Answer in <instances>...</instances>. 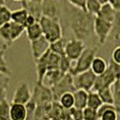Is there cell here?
Returning <instances> with one entry per match:
<instances>
[{"label": "cell", "mask_w": 120, "mask_h": 120, "mask_svg": "<svg viewBox=\"0 0 120 120\" xmlns=\"http://www.w3.org/2000/svg\"><path fill=\"white\" fill-rule=\"evenodd\" d=\"M106 3H109L116 12H120V0H106Z\"/></svg>", "instance_id": "74e56055"}, {"label": "cell", "mask_w": 120, "mask_h": 120, "mask_svg": "<svg viewBox=\"0 0 120 120\" xmlns=\"http://www.w3.org/2000/svg\"><path fill=\"white\" fill-rule=\"evenodd\" d=\"M37 22H38V21L36 20L33 16H31V15H29V16H28V18H27V20H26V22H25V23H24V28H26V27H28V26H30V25H31V24H33V23H35Z\"/></svg>", "instance_id": "f35d334b"}, {"label": "cell", "mask_w": 120, "mask_h": 120, "mask_svg": "<svg viewBox=\"0 0 120 120\" xmlns=\"http://www.w3.org/2000/svg\"><path fill=\"white\" fill-rule=\"evenodd\" d=\"M111 28L112 22L95 16L93 24V33L95 34L100 45H103L106 43L111 31Z\"/></svg>", "instance_id": "ba28073f"}, {"label": "cell", "mask_w": 120, "mask_h": 120, "mask_svg": "<svg viewBox=\"0 0 120 120\" xmlns=\"http://www.w3.org/2000/svg\"><path fill=\"white\" fill-rule=\"evenodd\" d=\"M101 5L102 4L99 0H86L85 9L88 14L96 16L99 14L100 8H101Z\"/></svg>", "instance_id": "4316f807"}, {"label": "cell", "mask_w": 120, "mask_h": 120, "mask_svg": "<svg viewBox=\"0 0 120 120\" xmlns=\"http://www.w3.org/2000/svg\"><path fill=\"white\" fill-rule=\"evenodd\" d=\"M30 100L37 106L49 104L54 101L51 89L38 82H36L35 85L33 87V90L31 91Z\"/></svg>", "instance_id": "5b68a950"}, {"label": "cell", "mask_w": 120, "mask_h": 120, "mask_svg": "<svg viewBox=\"0 0 120 120\" xmlns=\"http://www.w3.org/2000/svg\"><path fill=\"white\" fill-rule=\"evenodd\" d=\"M65 1H67L69 5L75 8H78V9L86 12V9H85L86 0H65Z\"/></svg>", "instance_id": "e575fe53"}, {"label": "cell", "mask_w": 120, "mask_h": 120, "mask_svg": "<svg viewBox=\"0 0 120 120\" xmlns=\"http://www.w3.org/2000/svg\"><path fill=\"white\" fill-rule=\"evenodd\" d=\"M14 1H15V2H22L23 0H14Z\"/></svg>", "instance_id": "b9f144b4"}, {"label": "cell", "mask_w": 120, "mask_h": 120, "mask_svg": "<svg viewBox=\"0 0 120 120\" xmlns=\"http://www.w3.org/2000/svg\"><path fill=\"white\" fill-rule=\"evenodd\" d=\"M25 31V28L22 25L8 22L0 27V38L4 40L6 47L17 40Z\"/></svg>", "instance_id": "277c9868"}, {"label": "cell", "mask_w": 120, "mask_h": 120, "mask_svg": "<svg viewBox=\"0 0 120 120\" xmlns=\"http://www.w3.org/2000/svg\"><path fill=\"white\" fill-rule=\"evenodd\" d=\"M28 16H29L28 12L25 10L24 8L22 7L20 9L13 11L11 13V22L24 27V23L28 18Z\"/></svg>", "instance_id": "44dd1931"}, {"label": "cell", "mask_w": 120, "mask_h": 120, "mask_svg": "<svg viewBox=\"0 0 120 120\" xmlns=\"http://www.w3.org/2000/svg\"><path fill=\"white\" fill-rule=\"evenodd\" d=\"M64 76V75L60 72L58 69H54V70H49L46 75H44L41 83L44 84L45 86L51 88L58 82V81Z\"/></svg>", "instance_id": "ac0fdd59"}, {"label": "cell", "mask_w": 120, "mask_h": 120, "mask_svg": "<svg viewBox=\"0 0 120 120\" xmlns=\"http://www.w3.org/2000/svg\"><path fill=\"white\" fill-rule=\"evenodd\" d=\"M82 115H83V120H99V115L97 110L85 108L82 109Z\"/></svg>", "instance_id": "836d02e7"}, {"label": "cell", "mask_w": 120, "mask_h": 120, "mask_svg": "<svg viewBox=\"0 0 120 120\" xmlns=\"http://www.w3.org/2000/svg\"><path fill=\"white\" fill-rule=\"evenodd\" d=\"M0 120H10V103L7 100L0 102Z\"/></svg>", "instance_id": "1f68e13d"}, {"label": "cell", "mask_w": 120, "mask_h": 120, "mask_svg": "<svg viewBox=\"0 0 120 120\" xmlns=\"http://www.w3.org/2000/svg\"><path fill=\"white\" fill-rule=\"evenodd\" d=\"M95 80L96 75L90 69L73 76V83L75 90H83L87 92L92 90Z\"/></svg>", "instance_id": "52a82bcc"}, {"label": "cell", "mask_w": 120, "mask_h": 120, "mask_svg": "<svg viewBox=\"0 0 120 120\" xmlns=\"http://www.w3.org/2000/svg\"><path fill=\"white\" fill-rule=\"evenodd\" d=\"M116 12L113 7L109 4V3H105L101 5V8H100L99 14L96 15L98 17H100L103 20H106L108 22H113L114 21V18H115L116 15Z\"/></svg>", "instance_id": "ffe728a7"}, {"label": "cell", "mask_w": 120, "mask_h": 120, "mask_svg": "<svg viewBox=\"0 0 120 120\" xmlns=\"http://www.w3.org/2000/svg\"><path fill=\"white\" fill-rule=\"evenodd\" d=\"M111 60L116 64L120 65V47H115V49L112 51V55H111Z\"/></svg>", "instance_id": "8d00e7d4"}, {"label": "cell", "mask_w": 120, "mask_h": 120, "mask_svg": "<svg viewBox=\"0 0 120 120\" xmlns=\"http://www.w3.org/2000/svg\"><path fill=\"white\" fill-rule=\"evenodd\" d=\"M111 90L113 92L114 103L113 106L115 108L116 113L120 116V82L116 81L114 84L111 86Z\"/></svg>", "instance_id": "484cf974"}, {"label": "cell", "mask_w": 120, "mask_h": 120, "mask_svg": "<svg viewBox=\"0 0 120 120\" xmlns=\"http://www.w3.org/2000/svg\"><path fill=\"white\" fill-rule=\"evenodd\" d=\"M69 113H70L72 120H83V115H82V109H77L73 108L69 110Z\"/></svg>", "instance_id": "d590c367"}, {"label": "cell", "mask_w": 120, "mask_h": 120, "mask_svg": "<svg viewBox=\"0 0 120 120\" xmlns=\"http://www.w3.org/2000/svg\"><path fill=\"white\" fill-rule=\"evenodd\" d=\"M65 18L75 39L85 42L92 36L95 16L70 5L65 7Z\"/></svg>", "instance_id": "6da1fadb"}, {"label": "cell", "mask_w": 120, "mask_h": 120, "mask_svg": "<svg viewBox=\"0 0 120 120\" xmlns=\"http://www.w3.org/2000/svg\"><path fill=\"white\" fill-rule=\"evenodd\" d=\"M30 42V50L31 55L34 60L40 58L42 55H44L48 50L49 49V42L42 36L40 39L36 40H32Z\"/></svg>", "instance_id": "4fadbf2b"}, {"label": "cell", "mask_w": 120, "mask_h": 120, "mask_svg": "<svg viewBox=\"0 0 120 120\" xmlns=\"http://www.w3.org/2000/svg\"><path fill=\"white\" fill-rule=\"evenodd\" d=\"M96 53L97 48H86L82 55L79 56V58L75 61V65H72L69 74L75 76L78 74L90 70L92 60L96 56Z\"/></svg>", "instance_id": "3957f363"}, {"label": "cell", "mask_w": 120, "mask_h": 120, "mask_svg": "<svg viewBox=\"0 0 120 120\" xmlns=\"http://www.w3.org/2000/svg\"><path fill=\"white\" fill-rule=\"evenodd\" d=\"M10 9L5 5H0V27L11 21Z\"/></svg>", "instance_id": "d6a6232c"}, {"label": "cell", "mask_w": 120, "mask_h": 120, "mask_svg": "<svg viewBox=\"0 0 120 120\" xmlns=\"http://www.w3.org/2000/svg\"><path fill=\"white\" fill-rule=\"evenodd\" d=\"M99 120H118V114L116 113L114 106L104 110L99 115Z\"/></svg>", "instance_id": "f1b7e54d"}, {"label": "cell", "mask_w": 120, "mask_h": 120, "mask_svg": "<svg viewBox=\"0 0 120 120\" xmlns=\"http://www.w3.org/2000/svg\"><path fill=\"white\" fill-rule=\"evenodd\" d=\"M108 66H109V63L106 60V58L96 56L90 65V71L96 76H99L105 73L108 69Z\"/></svg>", "instance_id": "e0dca14e"}, {"label": "cell", "mask_w": 120, "mask_h": 120, "mask_svg": "<svg viewBox=\"0 0 120 120\" xmlns=\"http://www.w3.org/2000/svg\"><path fill=\"white\" fill-rule=\"evenodd\" d=\"M31 99V90L26 82H22L16 87L12 99V103L26 105Z\"/></svg>", "instance_id": "8fae6325"}, {"label": "cell", "mask_w": 120, "mask_h": 120, "mask_svg": "<svg viewBox=\"0 0 120 120\" xmlns=\"http://www.w3.org/2000/svg\"><path fill=\"white\" fill-rule=\"evenodd\" d=\"M0 75H2V74H0Z\"/></svg>", "instance_id": "7bdbcfd3"}, {"label": "cell", "mask_w": 120, "mask_h": 120, "mask_svg": "<svg viewBox=\"0 0 120 120\" xmlns=\"http://www.w3.org/2000/svg\"><path fill=\"white\" fill-rule=\"evenodd\" d=\"M25 31H26V34L27 37L30 41L32 40H36L38 39H40V37H42V30L40 28V25L39 23V22H37L33 24L30 25L28 27L25 28Z\"/></svg>", "instance_id": "7402d4cb"}, {"label": "cell", "mask_w": 120, "mask_h": 120, "mask_svg": "<svg viewBox=\"0 0 120 120\" xmlns=\"http://www.w3.org/2000/svg\"><path fill=\"white\" fill-rule=\"evenodd\" d=\"M65 42L63 39L57 40L56 42H53L49 45V49L51 52L55 53L59 56H63L65 55Z\"/></svg>", "instance_id": "83f0119b"}, {"label": "cell", "mask_w": 120, "mask_h": 120, "mask_svg": "<svg viewBox=\"0 0 120 120\" xmlns=\"http://www.w3.org/2000/svg\"><path fill=\"white\" fill-rule=\"evenodd\" d=\"M99 1H100V2L101 3V4H102V5H103V4H105V3H106V0H99Z\"/></svg>", "instance_id": "60d3db41"}, {"label": "cell", "mask_w": 120, "mask_h": 120, "mask_svg": "<svg viewBox=\"0 0 120 120\" xmlns=\"http://www.w3.org/2000/svg\"><path fill=\"white\" fill-rule=\"evenodd\" d=\"M73 62L69 60L65 56H60V60H59V65H58V70L63 74V75H65V74H68L70 72L71 68H72V64Z\"/></svg>", "instance_id": "4dcf8cb0"}, {"label": "cell", "mask_w": 120, "mask_h": 120, "mask_svg": "<svg viewBox=\"0 0 120 120\" xmlns=\"http://www.w3.org/2000/svg\"><path fill=\"white\" fill-rule=\"evenodd\" d=\"M116 81L119 80H117L114 72L108 66V69L104 74L99 75V76H96L95 83H94V86H93L91 91H98L102 88L111 87Z\"/></svg>", "instance_id": "7c38bea8"}, {"label": "cell", "mask_w": 120, "mask_h": 120, "mask_svg": "<svg viewBox=\"0 0 120 120\" xmlns=\"http://www.w3.org/2000/svg\"><path fill=\"white\" fill-rule=\"evenodd\" d=\"M6 0H0V5H5Z\"/></svg>", "instance_id": "ab89813d"}, {"label": "cell", "mask_w": 120, "mask_h": 120, "mask_svg": "<svg viewBox=\"0 0 120 120\" xmlns=\"http://www.w3.org/2000/svg\"><path fill=\"white\" fill-rule=\"evenodd\" d=\"M42 3L43 0H23L22 5L29 15L33 16L39 22L42 16Z\"/></svg>", "instance_id": "5bb4252c"}, {"label": "cell", "mask_w": 120, "mask_h": 120, "mask_svg": "<svg viewBox=\"0 0 120 120\" xmlns=\"http://www.w3.org/2000/svg\"><path fill=\"white\" fill-rule=\"evenodd\" d=\"M59 105L62 107V109L65 110H70L75 106V99L73 92H66L59 98L57 101Z\"/></svg>", "instance_id": "603a6c76"}, {"label": "cell", "mask_w": 120, "mask_h": 120, "mask_svg": "<svg viewBox=\"0 0 120 120\" xmlns=\"http://www.w3.org/2000/svg\"><path fill=\"white\" fill-rule=\"evenodd\" d=\"M54 101H58L59 98L66 92H74L75 90L73 83V75L65 74L53 87L50 88Z\"/></svg>", "instance_id": "8992f818"}, {"label": "cell", "mask_w": 120, "mask_h": 120, "mask_svg": "<svg viewBox=\"0 0 120 120\" xmlns=\"http://www.w3.org/2000/svg\"><path fill=\"white\" fill-rule=\"evenodd\" d=\"M111 43H113L116 47H120V12H116L114 21L112 22V28L108 38Z\"/></svg>", "instance_id": "9a60e30c"}, {"label": "cell", "mask_w": 120, "mask_h": 120, "mask_svg": "<svg viewBox=\"0 0 120 120\" xmlns=\"http://www.w3.org/2000/svg\"><path fill=\"white\" fill-rule=\"evenodd\" d=\"M6 49H7V47L0 48V74L9 76L11 74V71L5 58V51Z\"/></svg>", "instance_id": "f546056e"}, {"label": "cell", "mask_w": 120, "mask_h": 120, "mask_svg": "<svg viewBox=\"0 0 120 120\" xmlns=\"http://www.w3.org/2000/svg\"><path fill=\"white\" fill-rule=\"evenodd\" d=\"M98 95L100 96V100L103 104H109V105H113L114 103V98H113V92L111 90V87H106L102 88L96 91Z\"/></svg>", "instance_id": "cb8c5ba5"}, {"label": "cell", "mask_w": 120, "mask_h": 120, "mask_svg": "<svg viewBox=\"0 0 120 120\" xmlns=\"http://www.w3.org/2000/svg\"><path fill=\"white\" fill-rule=\"evenodd\" d=\"M102 101L100 100V96L96 91H89L88 92V100H87V108L92 109L98 110L99 108L102 105Z\"/></svg>", "instance_id": "d4e9b609"}, {"label": "cell", "mask_w": 120, "mask_h": 120, "mask_svg": "<svg viewBox=\"0 0 120 120\" xmlns=\"http://www.w3.org/2000/svg\"><path fill=\"white\" fill-rule=\"evenodd\" d=\"M10 120H27L26 106L17 103H11Z\"/></svg>", "instance_id": "2e32d148"}, {"label": "cell", "mask_w": 120, "mask_h": 120, "mask_svg": "<svg viewBox=\"0 0 120 120\" xmlns=\"http://www.w3.org/2000/svg\"><path fill=\"white\" fill-rule=\"evenodd\" d=\"M39 23L42 30V35L49 44L63 39V30L60 21L41 16Z\"/></svg>", "instance_id": "7a4b0ae2"}, {"label": "cell", "mask_w": 120, "mask_h": 120, "mask_svg": "<svg viewBox=\"0 0 120 120\" xmlns=\"http://www.w3.org/2000/svg\"><path fill=\"white\" fill-rule=\"evenodd\" d=\"M85 49L86 46L84 41L74 38L65 42V55L72 62H75L79 58Z\"/></svg>", "instance_id": "9c48e42d"}, {"label": "cell", "mask_w": 120, "mask_h": 120, "mask_svg": "<svg viewBox=\"0 0 120 120\" xmlns=\"http://www.w3.org/2000/svg\"><path fill=\"white\" fill-rule=\"evenodd\" d=\"M73 94H74V99H75L74 108L77 109H84L87 107L88 92L83 90H75L73 92Z\"/></svg>", "instance_id": "d6986e66"}, {"label": "cell", "mask_w": 120, "mask_h": 120, "mask_svg": "<svg viewBox=\"0 0 120 120\" xmlns=\"http://www.w3.org/2000/svg\"><path fill=\"white\" fill-rule=\"evenodd\" d=\"M61 15H62V9L59 0H43L42 16L60 21Z\"/></svg>", "instance_id": "30bf717a"}, {"label": "cell", "mask_w": 120, "mask_h": 120, "mask_svg": "<svg viewBox=\"0 0 120 120\" xmlns=\"http://www.w3.org/2000/svg\"><path fill=\"white\" fill-rule=\"evenodd\" d=\"M119 82H120V80H119Z\"/></svg>", "instance_id": "ee69618b"}]
</instances>
